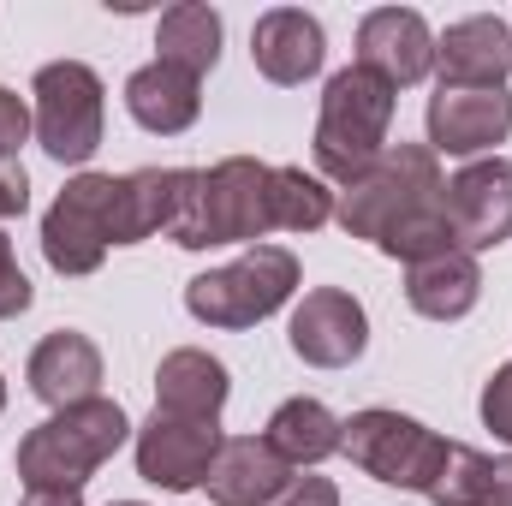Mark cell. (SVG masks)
I'll return each instance as SVG.
<instances>
[{"label": "cell", "mask_w": 512, "mask_h": 506, "mask_svg": "<svg viewBox=\"0 0 512 506\" xmlns=\"http://www.w3.org/2000/svg\"><path fill=\"white\" fill-rule=\"evenodd\" d=\"M131 441V417L114 399H84L54 411L18 441V477L24 489H84L120 447Z\"/></svg>", "instance_id": "obj_1"}, {"label": "cell", "mask_w": 512, "mask_h": 506, "mask_svg": "<svg viewBox=\"0 0 512 506\" xmlns=\"http://www.w3.org/2000/svg\"><path fill=\"white\" fill-rule=\"evenodd\" d=\"M393 102L399 90H387L376 72L346 66L328 78L322 90V114H316V179H334L340 191L358 185L376 161L387 155V126H393Z\"/></svg>", "instance_id": "obj_2"}, {"label": "cell", "mask_w": 512, "mask_h": 506, "mask_svg": "<svg viewBox=\"0 0 512 506\" xmlns=\"http://www.w3.org/2000/svg\"><path fill=\"white\" fill-rule=\"evenodd\" d=\"M268 161L256 155H227L209 173L191 179V197L173 221V245L179 251H209V245H256L268 227Z\"/></svg>", "instance_id": "obj_3"}, {"label": "cell", "mask_w": 512, "mask_h": 506, "mask_svg": "<svg viewBox=\"0 0 512 506\" xmlns=\"http://www.w3.org/2000/svg\"><path fill=\"white\" fill-rule=\"evenodd\" d=\"M447 197V179H441V155L429 143H387V155L334 197V221L352 233V239H370L382 245L387 233L423 209H435Z\"/></svg>", "instance_id": "obj_4"}, {"label": "cell", "mask_w": 512, "mask_h": 506, "mask_svg": "<svg viewBox=\"0 0 512 506\" xmlns=\"http://www.w3.org/2000/svg\"><path fill=\"white\" fill-rule=\"evenodd\" d=\"M298 292V256L286 245H251L239 262L209 268L185 286V310L203 328H256Z\"/></svg>", "instance_id": "obj_5"}, {"label": "cell", "mask_w": 512, "mask_h": 506, "mask_svg": "<svg viewBox=\"0 0 512 506\" xmlns=\"http://www.w3.org/2000/svg\"><path fill=\"white\" fill-rule=\"evenodd\" d=\"M340 453H352V465L364 477H376L387 489H411V495L429 501V489H435L453 441L435 435V429H423L417 417H399L387 405H370V411H358L346 423V447Z\"/></svg>", "instance_id": "obj_6"}, {"label": "cell", "mask_w": 512, "mask_h": 506, "mask_svg": "<svg viewBox=\"0 0 512 506\" xmlns=\"http://www.w3.org/2000/svg\"><path fill=\"white\" fill-rule=\"evenodd\" d=\"M36 96V137L54 161L66 167H84L96 149H102V114H108V90L96 78V66L84 60H48L30 84Z\"/></svg>", "instance_id": "obj_7"}, {"label": "cell", "mask_w": 512, "mask_h": 506, "mask_svg": "<svg viewBox=\"0 0 512 506\" xmlns=\"http://www.w3.org/2000/svg\"><path fill=\"white\" fill-rule=\"evenodd\" d=\"M114 173H78L42 215V256L54 274H96L102 256L114 251Z\"/></svg>", "instance_id": "obj_8"}, {"label": "cell", "mask_w": 512, "mask_h": 506, "mask_svg": "<svg viewBox=\"0 0 512 506\" xmlns=\"http://www.w3.org/2000/svg\"><path fill=\"white\" fill-rule=\"evenodd\" d=\"M221 429L215 423H191V417H149L137 429V477L167 489V495H191L209 483V465L221 453Z\"/></svg>", "instance_id": "obj_9"}, {"label": "cell", "mask_w": 512, "mask_h": 506, "mask_svg": "<svg viewBox=\"0 0 512 506\" xmlns=\"http://www.w3.org/2000/svg\"><path fill=\"white\" fill-rule=\"evenodd\" d=\"M447 221L459 251H495L512 239V161L483 155L447 179Z\"/></svg>", "instance_id": "obj_10"}, {"label": "cell", "mask_w": 512, "mask_h": 506, "mask_svg": "<svg viewBox=\"0 0 512 506\" xmlns=\"http://www.w3.org/2000/svg\"><path fill=\"white\" fill-rule=\"evenodd\" d=\"M286 340H292V352H298L304 364H316V370H346V364H358L364 346H370V316H364V304H358L352 292L316 286V292H304V304L292 310Z\"/></svg>", "instance_id": "obj_11"}, {"label": "cell", "mask_w": 512, "mask_h": 506, "mask_svg": "<svg viewBox=\"0 0 512 506\" xmlns=\"http://www.w3.org/2000/svg\"><path fill=\"white\" fill-rule=\"evenodd\" d=\"M352 66L376 72L387 90H411L435 72V30L411 6H376L358 24V60Z\"/></svg>", "instance_id": "obj_12"}, {"label": "cell", "mask_w": 512, "mask_h": 506, "mask_svg": "<svg viewBox=\"0 0 512 506\" xmlns=\"http://www.w3.org/2000/svg\"><path fill=\"white\" fill-rule=\"evenodd\" d=\"M429 149L435 155H459V161H483L495 143H507L512 131V96L507 90H453L441 84L429 96Z\"/></svg>", "instance_id": "obj_13"}, {"label": "cell", "mask_w": 512, "mask_h": 506, "mask_svg": "<svg viewBox=\"0 0 512 506\" xmlns=\"http://www.w3.org/2000/svg\"><path fill=\"white\" fill-rule=\"evenodd\" d=\"M435 66H441V84L453 90H507L512 30L495 12H471L435 36Z\"/></svg>", "instance_id": "obj_14"}, {"label": "cell", "mask_w": 512, "mask_h": 506, "mask_svg": "<svg viewBox=\"0 0 512 506\" xmlns=\"http://www.w3.org/2000/svg\"><path fill=\"white\" fill-rule=\"evenodd\" d=\"M251 60H256V72H262L268 84L292 90V84H304V78L322 72V60H328V36H322V24H316L304 6H274V12L256 18Z\"/></svg>", "instance_id": "obj_15"}, {"label": "cell", "mask_w": 512, "mask_h": 506, "mask_svg": "<svg viewBox=\"0 0 512 506\" xmlns=\"http://www.w3.org/2000/svg\"><path fill=\"white\" fill-rule=\"evenodd\" d=\"M203 489L215 506H274L292 489V465L262 435H233V441H221Z\"/></svg>", "instance_id": "obj_16"}, {"label": "cell", "mask_w": 512, "mask_h": 506, "mask_svg": "<svg viewBox=\"0 0 512 506\" xmlns=\"http://www.w3.org/2000/svg\"><path fill=\"white\" fill-rule=\"evenodd\" d=\"M191 167H143L126 173L114 191V245H143L155 233H173L185 197H191Z\"/></svg>", "instance_id": "obj_17"}, {"label": "cell", "mask_w": 512, "mask_h": 506, "mask_svg": "<svg viewBox=\"0 0 512 506\" xmlns=\"http://www.w3.org/2000/svg\"><path fill=\"white\" fill-rule=\"evenodd\" d=\"M24 381H30V393H36L42 405H54V411L84 405V399H96V387H102V352H96L90 334L54 328V334L30 352Z\"/></svg>", "instance_id": "obj_18"}, {"label": "cell", "mask_w": 512, "mask_h": 506, "mask_svg": "<svg viewBox=\"0 0 512 506\" xmlns=\"http://www.w3.org/2000/svg\"><path fill=\"white\" fill-rule=\"evenodd\" d=\"M233 381H227V364L197 352V346H179L161 358L155 370V411L161 417H191V423H215L221 405H227Z\"/></svg>", "instance_id": "obj_19"}, {"label": "cell", "mask_w": 512, "mask_h": 506, "mask_svg": "<svg viewBox=\"0 0 512 506\" xmlns=\"http://www.w3.org/2000/svg\"><path fill=\"white\" fill-rule=\"evenodd\" d=\"M126 108H131V120H137L143 131L179 137V131L197 126V114H203V78L149 60V66H137V72L126 78Z\"/></svg>", "instance_id": "obj_20"}, {"label": "cell", "mask_w": 512, "mask_h": 506, "mask_svg": "<svg viewBox=\"0 0 512 506\" xmlns=\"http://www.w3.org/2000/svg\"><path fill=\"white\" fill-rule=\"evenodd\" d=\"M477 298H483V268L471 251H447L405 268V304L429 322H459L477 310Z\"/></svg>", "instance_id": "obj_21"}, {"label": "cell", "mask_w": 512, "mask_h": 506, "mask_svg": "<svg viewBox=\"0 0 512 506\" xmlns=\"http://www.w3.org/2000/svg\"><path fill=\"white\" fill-rule=\"evenodd\" d=\"M262 441H268L292 471H310V465H322V459H334V453L346 447V423H340L322 399H286V405L268 417Z\"/></svg>", "instance_id": "obj_22"}, {"label": "cell", "mask_w": 512, "mask_h": 506, "mask_svg": "<svg viewBox=\"0 0 512 506\" xmlns=\"http://www.w3.org/2000/svg\"><path fill=\"white\" fill-rule=\"evenodd\" d=\"M155 60H161V66H179V72H191V78L215 72V60H221V12L203 6V0L167 6L161 24H155Z\"/></svg>", "instance_id": "obj_23"}, {"label": "cell", "mask_w": 512, "mask_h": 506, "mask_svg": "<svg viewBox=\"0 0 512 506\" xmlns=\"http://www.w3.org/2000/svg\"><path fill=\"white\" fill-rule=\"evenodd\" d=\"M435 506H512V453H477V447H459L447 453L435 489H429Z\"/></svg>", "instance_id": "obj_24"}, {"label": "cell", "mask_w": 512, "mask_h": 506, "mask_svg": "<svg viewBox=\"0 0 512 506\" xmlns=\"http://www.w3.org/2000/svg\"><path fill=\"white\" fill-rule=\"evenodd\" d=\"M334 221V191L328 179L304 167H274L268 173V227L274 233H316Z\"/></svg>", "instance_id": "obj_25"}, {"label": "cell", "mask_w": 512, "mask_h": 506, "mask_svg": "<svg viewBox=\"0 0 512 506\" xmlns=\"http://www.w3.org/2000/svg\"><path fill=\"white\" fill-rule=\"evenodd\" d=\"M30 298H36V286L24 280V268H18V256H12V239L0 233V322L24 316V310H30Z\"/></svg>", "instance_id": "obj_26"}, {"label": "cell", "mask_w": 512, "mask_h": 506, "mask_svg": "<svg viewBox=\"0 0 512 506\" xmlns=\"http://www.w3.org/2000/svg\"><path fill=\"white\" fill-rule=\"evenodd\" d=\"M483 429H495V441L512 447V364L483 381Z\"/></svg>", "instance_id": "obj_27"}, {"label": "cell", "mask_w": 512, "mask_h": 506, "mask_svg": "<svg viewBox=\"0 0 512 506\" xmlns=\"http://www.w3.org/2000/svg\"><path fill=\"white\" fill-rule=\"evenodd\" d=\"M30 126H36V114L24 108V96L0 84V161H18V149H24Z\"/></svg>", "instance_id": "obj_28"}, {"label": "cell", "mask_w": 512, "mask_h": 506, "mask_svg": "<svg viewBox=\"0 0 512 506\" xmlns=\"http://www.w3.org/2000/svg\"><path fill=\"white\" fill-rule=\"evenodd\" d=\"M24 209H30V173L18 161H0V221H12Z\"/></svg>", "instance_id": "obj_29"}, {"label": "cell", "mask_w": 512, "mask_h": 506, "mask_svg": "<svg viewBox=\"0 0 512 506\" xmlns=\"http://www.w3.org/2000/svg\"><path fill=\"white\" fill-rule=\"evenodd\" d=\"M274 506H340V489L328 477H292V489Z\"/></svg>", "instance_id": "obj_30"}, {"label": "cell", "mask_w": 512, "mask_h": 506, "mask_svg": "<svg viewBox=\"0 0 512 506\" xmlns=\"http://www.w3.org/2000/svg\"><path fill=\"white\" fill-rule=\"evenodd\" d=\"M18 506H84V489H24Z\"/></svg>", "instance_id": "obj_31"}, {"label": "cell", "mask_w": 512, "mask_h": 506, "mask_svg": "<svg viewBox=\"0 0 512 506\" xmlns=\"http://www.w3.org/2000/svg\"><path fill=\"white\" fill-rule=\"evenodd\" d=\"M0 411H6V381H0Z\"/></svg>", "instance_id": "obj_32"}, {"label": "cell", "mask_w": 512, "mask_h": 506, "mask_svg": "<svg viewBox=\"0 0 512 506\" xmlns=\"http://www.w3.org/2000/svg\"><path fill=\"white\" fill-rule=\"evenodd\" d=\"M114 506H143V501H114Z\"/></svg>", "instance_id": "obj_33"}]
</instances>
